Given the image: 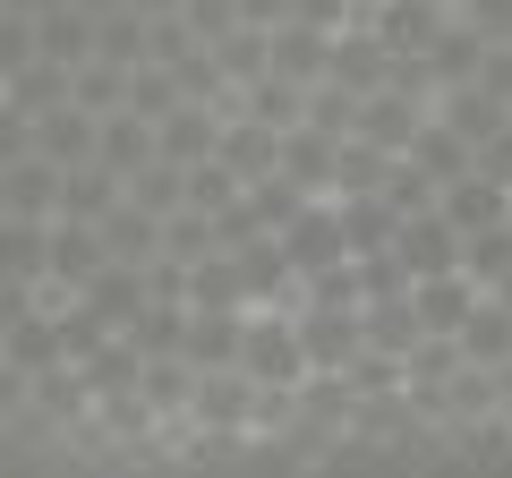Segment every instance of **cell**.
<instances>
[{"mask_svg": "<svg viewBox=\"0 0 512 478\" xmlns=\"http://www.w3.org/2000/svg\"><path fill=\"white\" fill-rule=\"evenodd\" d=\"M239 368L265 393H299L316 376L308 333H299V308H248V342H239Z\"/></svg>", "mask_w": 512, "mask_h": 478, "instance_id": "1", "label": "cell"}, {"mask_svg": "<svg viewBox=\"0 0 512 478\" xmlns=\"http://www.w3.org/2000/svg\"><path fill=\"white\" fill-rule=\"evenodd\" d=\"M299 333H308L316 376H359V368H367V308H342V299H299Z\"/></svg>", "mask_w": 512, "mask_h": 478, "instance_id": "2", "label": "cell"}, {"mask_svg": "<svg viewBox=\"0 0 512 478\" xmlns=\"http://www.w3.org/2000/svg\"><path fill=\"white\" fill-rule=\"evenodd\" d=\"M60 197H69V171L52 154H9L0 163V222H60Z\"/></svg>", "mask_w": 512, "mask_h": 478, "instance_id": "3", "label": "cell"}, {"mask_svg": "<svg viewBox=\"0 0 512 478\" xmlns=\"http://www.w3.org/2000/svg\"><path fill=\"white\" fill-rule=\"evenodd\" d=\"M282 248H291L299 282H316V274H333V265H350V222H342V197H316L308 214L282 231Z\"/></svg>", "mask_w": 512, "mask_h": 478, "instance_id": "4", "label": "cell"}, {"mask_svg": "<svg viewBox=\"0 0 512 478\" xmlns=\"http://www.w3.org/2000/svg\"><path fill=\"white\" fill-rule=\"evenodd\" d=\"M222 120H231V103H197V94H188L180 111H163V120H154V137H163V163H180V171L214 163V154H222Z\"/></svg>", "mask_w": 512, "mask_h": 478, "instance_id": "5", "label": "cell"}, {"mask_svg": "<svg viewBox=\"0 0 512 478\" xmlns=\"http://www.w3.org/2000/svg\"><path fill=\"white\" fill-rule=\"evenodd\" d=\"M487 52H495V43L478 35V26L461 18V9H453V26H444V35L427 43V52H419V77H427L436 94H453V86H478V69H487Z\"/></svg>", "mask_w": 512, "mask_h": 478, "instance_id": "6", "label": "cell"}, {"mask_svg": "<svg viewBox=\"0 0 512 478\" xmlns=\"http://www.w3.org/2000/svg\"><path fill=\"white\" fill-rule=\"evenodd\" d=\"M94 146H103V111H86L77 94H69V103H52V111H35V154H52L60 171L94 163Z\"/></svg>", "mask_w": 512, "mask_h": 478, "instance_id": "7", "label": "cell"}, {"mask_svg": "<svg viewBox=\"0 0 512 478\" xmlns=\"http://www.w3.org/2000/svg\"><path fill=\"white\" fill-rule=\"evenodd\" d=\"M393 77H402V52H393V43L376 35V26H350L342 43H333V86H350V94H376V86H393Z\"/></svg>", "mask_w": 512, "mask_h": 478, "instance_id": "8", "label": "cell"}, {"mask_svg": "<svg viewBox=\"0 0 512 478\" xmlns=\"http://www.w3.org/2000/svg\"><path fill=\"white\" fill-rule=\"evenodd\" d=\"M111 265V239H103V222H86V214H60L52 222V282L60 291H86L94 274Z\"/></svg>", "mask_w": 512, "mask_h": 478, "instance_id": "9", "label": "cell"}, {"mask_svg": "<svg viewBox=\"0 0 512 478\" xmlns=\"http://www.w3.org/2000/svg\"><path fill=\"white\" fill-rule=\"evenodd\" d=\"M393 248H402L410 282H419V274H453V265H461V222L444 214V205H427V214H402V239H393Z\"/></svg>", "mask_w": 512, "mask_h": 478, "instance_id": "10", "label": "cell"}, {"mask_svg": "<svg viewBox=\"0 0 512 478\" xmlns=\"http://www.w3.org/2000/svg\"><path fill=\"white\" fill-rule=\"evenodd\" d=\"M367 26H376V35L393 43L402 60H419L427 43L453 26V0H376V9H367Z\"/></svg>", "mask_w": 512, "mask_h": 478, "instance_id": "11", "label": "cell"}, {"mask_svg": "<svg viewBox=\"0 0 512 478\" xmlns=\"http://www.w3.org/2000/svg\"><path fill=\"white\" fill-rule=\"evenodd\" d=\"M444 214H453L461 222V239H470V231H495V222H512V180H495V171H461V180H444Z\"/></svg>", "mask_w": 512, "mask_h": 478, "instance_id": "12", "label": "cell"}, {"mask_svg": "<svg viewBox=\"0 0 512 478\" xmlns=\"http://www.w3.org/2000/svg\"><path fill=\"white\" fill-rule=\"evenodd\" d=\"M342 129H325V120H299L291 137H282V171H291L299 188H316V197H333V171H342Z\"/></svg>", "mask_w": 512, "mask_h": 478, "instance_id": "13", "label": "cell"}, {"mask_svg": "<svg viewBox=\"0 0 512 478\" xmlns=\"http://www.w3.org/2000/svg\"><path fill=\"white\" fill-rule=\"evenodd\" d=\"M163 154V137H154V120L137 103H120V111H103V146H94V163H111L120 180H137V171Z\"/></svg>", "mask_w": 512, "mask_h": 478, "instance_id": "14", "label": "cell"}, {"mask_svg": "<svg viewBox=\"0 0 512 478\" xmlns=\"http://www.w3.org/2000/svg\"><path fill=\"white\" fill-rule=\"evenodd\" d=\"M333 43H342V35H325V26H308V18L274 26V77H291V86H325V77H333Z\"/></svg>", "mask_w": 512, "mask_h": 478, "instance_id": "15", "label": "cell"}, {"mask_svg": "<svg viewBox=\"0 0 512 478\" xmlns=\"http://www.w3.org/2000/svg\"><path fill=\"white\" fill-rule=\"evenodd\" d=\"M410 299H419V325H427V333H461V325H470V308H478L487 291L453 265V274H419V282H410Z\"/></svg>", "mask_w": 512, "mask_h": 478, "instance_id": "16", "label": "cell"}, {"mask_svg": "<svg viewBox=\"0 0 512 478\" xmlns=\"http://www.w3.org/2000/svg\"><path fill=\"white\" fill-rule=\"evenodd\" d=\"M163 231H171V214H154V205H137V197H120L103 214V239H111V257H120V265H154V257H163Z\"/></svg>", "mask_w": 512, "mask_h": 478, "instance_id": "17", "label": "cell"}, {"mask_svg": "<svg viewBox=\"0 0 512 478\" xmlns=\"http://www.w3.org/2000/svg\"><path fill=\"white\" fill-rule=\"evenodd\" d=\"M0 282L9 291H43L52 282V222H9L0 231Z\"/></svg>", "mask_w": 512, "mask_h": 478, "instance_id": "18", "label": "cell"}, {"mask_svg": "<svg viewBox=\"0 0 512 478\" xmlns=\"http://www.w3.org/2000/svg\"><path fill=\"white\" fill-rule=\"evenodd\" d=\"M248 342V308H188V359L197 368H239Z\"/></svg>", "mask_w": 512, "mask_h": 478, "instance_id": "19", "label": "cell"}, {"mask_svg": "<svg viewBox=\"0 0 512 478\" xmlns=\"http://www.w3.org/2000/svg\"><path fill=\"white\" fill-rule=\"evenodd\" d=\"M453 342H461V359H470V368H512V308H504V299H478V308H470V325H461L453 333Z\"/></svg>", "mask_w": 512, "mask_h": 478, "instance_id": "20", "label": "cell"}, {"mask_svg": "<svg viewBox=\"0 0 512 478\" xmlns=\"http://www.w3.org/2000/svg\"><path fill=\"white\" fill-rule=\"evenodd\" d=\"M436 111L453 120L461 137H470V146H495V137L512 129V103H504V94H487V86H453V94H436Z\"/></svg>", "mask_w": 512, "mask_h": 478, "instance_id": "21", "label": "cell"}, {"mask_svg": "<svg viewBox=\"0 0 512 478\" xmlns=\"http://www.w3.org/2000/svg\"><path fill=\"white\" fill-rule=\"evenodd\" d=\"M410 163H419V171H427V180H436V188H444V180H461V171H470V163H478V146H470V137H461V129H453V120H444V111H427V129H419V137H410Z\"/></svg>", "mask_w": 512, "mask_h": 478, "instance_id": "22", "label": "cell"}, {"mask_svg": "<svg viewBox=\"0 0 512 478\" xmlns=\"http://www.w3.org/2000/svg\"><path fill=\"white\" fill-rule=\"evenodd\" d=\"M188 308H256V299H248V274H239L231 248H214V257L188 265Z\"/></svg>", "mask_w": 512, "mask_h": 478, "instance_id": "23", "label": "cell"}, {"mask_svg": "<svg viewBox=\"0 0 512 478\" xmlns=\"http://www.w3.org/2000/svg\"><path fill=\"white\" fill-rule=\"evenodd\" d=\"M461 274H470L478 291H495V282L512 274V222H495V231H470V239H461Z\"/></svg>", "mask_w": 512, "mask_h": 478, "instance_id": "24", "label": "cell"}, {"mask_svg": "<svg viewBox=\"0 0 512 478\" xmlns=\"http://www.w3.org/2000/svg\"><path fill=\"white\" fill-rule=\"evenodd\" d=\"M453 9H461L487 43H512V0H453Z\"/></svg>", "mask_w": 512, "mask_h": 478, "instance_id": "25", "label": "cell"}, {"mask_svg": "<svg viewBox=\"0 0 512 478\" xmlns=\"http://www.w3.org/2000/svg\"><path fill=\"white\" fill-rule=\"evenodd\" d=\"M478 86H487V94H504V103H512V43H495V52H487V69H478Z\"/></svg>", "mask_w": 512, "mask_h": 478, "instance_id": "26", "label": "cell"}, {"mask_svg": "<svg viewBox=\"0 0 512 478\" xmlns=\"http://www.w3.org/2000/svg\"><path fill=\"white\" fill-rule=\"evenodd\" d=\"M9 18H52V9H69V0H0Z\"/></svg>", "mask_w": 512, "mask_h": 478, "instance_id": "27", "label": "cell"}, {"mask_svg": "<svg viewBox=\"0 0 512 478\" xmlns=\"http://www.w3.org/2000/svg\"><path fill=\"white\" fill-rule=\"evenodd\" d=\"M367 9H376V0H359V18H367Z\"/></svg>", "mask_w": 512, "mask_h": 478, "instance_id": "28", "label": "cell"}]
</instances>
